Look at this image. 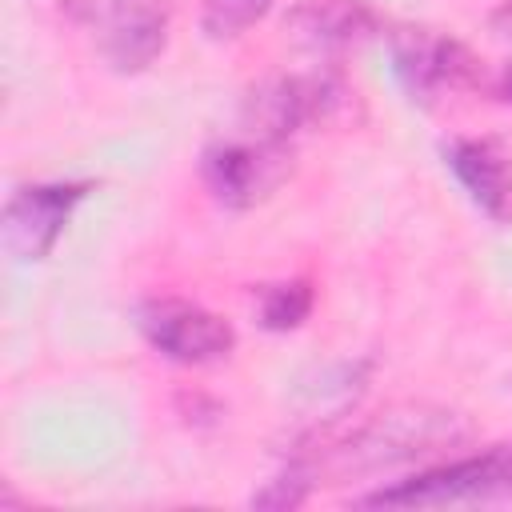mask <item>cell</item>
<instances>
[{
	"instance_id": "obj_1",
	"label": "cell",
	"mask_w": 512,
	"mask_h": 512,
	"mask_svg": "<svg viewBox=\"0 0 512 512\" xmlns=\"http://www.w3.org/2000/svg\"><path fill=\"white\" fill-rule=\"evenodd\" d=\"M464 436H468V424L452 408L396 404L352 428H340L336 420L308 428L288 464H296L312 484L320 476L344 480V476H368L392 464H408V460L456 448Z\"/></svg>"
},
{
	"instance_id": "obj_2",
	"label": "cell",
	"mask_w": 512,
	"mask_h": 512,
	"mask_svg": "<svg viewBox=\"0 0 512 512\" xmlns=\"http://www.w3.org/2000/svg\"><path fill=\"white\" fill-rule=\"evenodd\" d=\"M356 104V88L340 72L268 76L244 96V128L288 144L296 132L340 124Z\"/></svg>"
},
{
	"instance_id": "obj_3",
	"label": "cell",
	"mask_w": 512,
	"mask_h": 512,
	"mask_svg": "<svg viewBox=\"0 0 512 512\" xmlns=\"http://www.w3.org/2000/svg\"><path fill=\"white\" fill-rule=\"evenodd\" d=\"M512 496V444L484 448L476 456H460L436 468H424L408 480L376 488L360 496L368 508H440V504H472Z\"/></svg>"
},
{
	"instance_id": "obj_4",
	"label": "cell",
	"mask_w": 512,
	"mask_h": 512,
	"mask_svg": "<svg viewBox=\"0 0 512 512\" xmlns=\"http://www.w3.org/2000/svg\"><path fill=\"white\" fill-rule=\"evenodd\" d=\"M292 172V152L268 136H232L200 152V180L224 208H252L268 200Z\"/></svg>"
},
{
	"instance_id": "obj_5",
	"label": "cell",
	"mask_w": 512,
	"mask_h": 512,
	"mask_svg": "<svg viewBox=\"0 0 512 512\" xmlns=\"http://www.w3.org/2000/svg\"><path fill=\"white\" fill-rule=\"evenodd\" d=\"M64 12L96 28L100 56L124 76L144 72L168 44V12L152 0H64Z\"/></svg>"
},
{
	"instance_id": "obj_6",
	"label": "cell",
	"mask_w": 512,
	"mask_h": 512,
	"mask_svg": "<svg viewBox=\"0 0 512 512\" xmlns=\"http://www.w3.org/2000/svg\"><path fill=\"white\" fill-rule=\"evenodd\" d=\"M392 64L412 100H436L444 92H472L484 84V64L476 52L436 28H396L392 32Z\"/></svg>"
},
{
	"instance_id": "obj_7",
	"label": "cell",
	"mask_w": 512,
	"mask_h": 512,
	"mask_svg": "<svg viewBox=\"0 0 512 512\" xmlns=\"http://www.w3.org/2000/svg\"><path fill=\"white\" fill-rule=\"evenodd\" d=\"M136 324L164 360H176L188 368L216 364L236 348V332L224 316L180 296H148L136 308Z\"/></svg>"
},
{
	"instance_id": "obj_8",
	"label": "cell",
	"mask_w": 512,
	"mask_h": 512,
	"mask_svg": "<svg viewBox=\"0 0 512 512\" xmlns=\"http://www.w3.org/2000/svg\"><path fill=\"white\" fill-rule=\"evenodd\" d=\"M92 184L84 180H56V184H20L0 212V244L16 264H40L60 232L68 228L76 204L88 196Z\"/></svg>"
},
{
	"instance_id": "obj_9",
	"label": "cell",
	"mask_w": 512,
	"mask_h": 512,
	"mask_svg": "<svg viewBox=\"0 0 512 512\" xmlns=\"http://www.w3.org/2000/svg\"><path fill=\"white\" fill-rule=\"evenodd\" d=\"M444 164L488 220L512 224V152L500 140L456 136L444 144Z\"/></svg>"
},
{
	"instance_id": "obj_10",
	"label": "cell",
	"mask_w": 512,
	"mask_h": 512,
	"mask_svg": "<svg viewBox=\"0 0 512 512\" xmlns=\"http://www.w3.org/2000/svg\"><path fill=\"white\" fill-rule=\"evenodd\" d=\"M380 20L368 0H296L284 16V36L308 52H348L376 36Z\"/></svg>"
},
{
	"instance_id": "obj_11",
	"label": "cell",
	"mask_w": 512,
	"mask_h": 512,
	"mask_svg": "<svg viewBox=\"0 0 512 512\" xmlns=\"http://www.w3.org/2000/svg\"><path fill=\"white\" fill-rule=\"evenodd\" d=\"M316 304V292L308 280H280V284H264L260 288V324L268 332H288L300 328L308 320Z\"/></svg>"
},
{
	"instance_id": "obj_12",
	"label": "cell",
	"mask_w": 512,
	"mask_h": 512,
	"mask_svg": "<svg viewBox=\"0 0 512 512\" xmlns=\"http://www.w3.org/2000/svg\"><path fill=\"white\" fill-rule=\"evenodd\" d=\"M268 8H272V0H204L200 32L208 40H232V36L248 32Z\"/></svg>"
},
{
	"instance_id": "obj_13",
	"label": "cell",
	"mask_w": 512,
	"mask_h": 512,
	"mask_svg": "<svg viewBox=\"0 0 512 512\" xmlns=\"http://www.w3.org/2000/svg\"><path fill=\"white\" fill-rule=\"evenodd\" d=\"M308 492H312V480L296 464H288V472H280L260 492H252V504L256 508H296V504L308 500Z\"/></svg>"
},
{
	"instance_id": "obj_14",
	"label": "cell",
	"mask_w": 512,
	"mask_h": 512,
	"mask_svg": "<svg viewBox=\"0 0 512 512\" xmlns=\"http://www.w3.org/2000/svg\"><path fill=\"white\" fill-rule=\"evenodd\" d=\"M488 28L500 36V40H512V0H500L488 16Z\"/></svg>"
},
{
	"instance_id": "obj_15",
	"label": "cell",
	"mask_w": 512,
	"mask_h": 512,
	"mask_svg": "<svg viewBox=\"0 0 512 512\" xmlns=\"http://www.w3.org/2000/svg\"><path fill=\"white\" fill-rule=\"evenodd\" d=\"M496 96H500V100H508V104H512V64H508V68H504V72H500V80H496Z\"/></svg>"
}]
</instances>
